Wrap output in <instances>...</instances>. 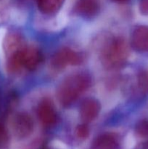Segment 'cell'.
<instances>
[{
	"mask_svg": "<svg viewBox=\"0 0 148 149\" xmlns=\"http://www.w3.org/2000/svg\"><path fill=\"white\" fill-rule=\"evenodd\" d=\"M91 85V78L86 73L72 74L61 82L57 90V97L64 107L72 104Z\"/></svg>",
	"mask_w": 148,
	"mask_h": 149,
	"instance_id": "1",
	"label": "cell"
},
{
	"mask_svg": "<svg viewBox=\"0 0 148 149\" xmlns=\"http://www.w3.org/2000/svg\"><path fill=\"white\" fill-rule=\"evenodd\" d=\"M6 58L7 71L10 74H15L23 68L28 71L35 70L41 63L43 55L38 48L25 45Z\"/></svg>",
	"mask_w": 148,
	"mask_h": 149,
	"instance_id": "2",
	"label": "cell"
},
{
	"mask_svg": "<svg viewBox=\"0 0 148 149\" xmlns=\"http://www.w3.org/2000/svg\"><path fill=\"white\" fill-rule=\"evenodd\" d=\"M128 55L129 49L124 39L113 38L103 47L101 52L102 63L107 68H118L126 62Z\"/></svg>",
	"mask_w": 148,
	"mask_h": 149,
	"instance_id": "3",
	"label": "cell"
},
{
	"mask_svg": "<svg viewBox=\"0 0 148 149\" xmlns=\"http://www.w3.org/2000/svg\"><path fill=\"white\" fill-rule=\"evenodd\" d=\"M83 62V57L76 51L69 47H63L52 56L51 63L54 68L62 69L68 65H77Z\"/></svg>",
	"mask_w": 148,
	"mask_h": 149,
	"instance_id": "4",
	"label": "cell"
},
{
	"mask_svg": "<svg viewBox=\"0 0 148 149\" xmlns=\"http://www.w3.org/2000/svg\"><path fill=\"white\" fill-rule=\"evenodd\" d=\"M34 127L33 119L27 113L20 112L15 115L12 120V129L15 137L24 139L32 133Z\"/></svg>",
	"mask_w": 148,
	"mask_h": 149,
	"instance_id": "5",
	"label": "cell"
},
{
	"mask_svg": "<svg viewBox=\"0 0 148 149\" xmlns=\"http://www.w3.org/2000/svg\"><path fill=\"white\" fill-rule=\"evenodd\" d=\"M37 116L41 123L45 127L53 126L57 119L55 107L52 102L48 99H44L39 104Z\"/></svg>",
	"mask_w": 148,
	"mask_h": 149,
	"instance_id": "6",
	"label": "cell"
},
{
	"mask_svg": "<svg viewBox=\"0 0 148 149\" xmlns=\"http://www.w3.org/2000/svg\"><path fill=\"white\" fill-rule=\"evenodd\" d=\"M101 110V105L99 100L93 97L85 99L80 106V116L85 123L91 122L96 119Z\"/></svg>",
	"mask_w": 148,
	"mask_h": 149,
	"instance_id": "7",
	"label": "cell"
},
{
	"mask_svg": "<svg viewBox=\"0 0 148 149\" xmlns=\"http://www.w3.org/2000/svg\"><path fill=\"white\" fill-rule=\"evenodd\" d=\"M131 47L139 52H148V26H139L133 31Z\"/></svg>",
	"mask_w": 148,
	"mask_h": 149,
	"instance_id": "8",
	"label": "cell"
},
{
	"mask_svg": "<svg viewBox=\"0 0 148 149\" xmlns=\"http://www.w3.org/2000/svg\"><path fill=\"white\" fill-rule=\"evenodd\" d=\"M74 11L84 18H91L98 14L100 4L97 0H78L74 6Z\"/></svg>",
	"mask_w": 148,
	"mask_h": 149,
	"instance_id": "9",
	"label": "cell"
},
{
	"mask_svg": "<svg viewBox=\"0 0 148 149\" xmlns=\"http://www.w3.org/2000/svg\"><path fill=\"white\" fill-rule=\"evenodd\" d=\"M24 46L25 44L23 38L16 32H10L4 38V50L6 56L11 55Z\"/></svg>",
	"mask_w": 148,
	"mask_h": 149,
	"instance_id": "10",
	"label": "cell"
},
{
	"mask_svg": "<svg viewBox=\"0 0 148 149\" xmlns=\"http://www.w3.org/2000/svg\"><path fill=\"white\" fill-rule=\"evenodd\" d=\"M118 140L115 135L104 133L97 137L93 142L91 149H119Z\"/></svg>",
	"mask_w": 148,
	"mask_h": 149,
	"instance_id": "11",
	"label": "cell"
},
{
	"mask_svg": "<svg viewBox=\"0 0 148 149\" xmlns=\"http://www.w3.org/2000/svg\"><path fill=\"white\" fill-rule=\"evenodd\" d=\"M65 0H37L38 8L44 15L56 13L63 4Z\"/></svg>",
	"mask_w": 148,
	"mask_h": 149,
	"instance_id": "12",
	"label": "cell"
},
{
	"mask_svg": "<svg viewBox=\"0 0 148 149\" xmlns=\"http://www.w3.org/2000/svg\"><path fill=\"white\" fill-rule=\"evenodd\" d=\"M10 145V135L5 125L0 122V149H8Z\"/></svg>",
	"mask_w": 148,
	"mask_h": 149,
	"instance_id": "13",
	"label": "cell"
},
{
	"mask_svg": "<svg viewBox=\"0 0 148 149\" xmlns=\"http://www.w3.org/2000/svg\"><path fill=\"white\" fill-rule=\"evenodd\" d=\"M134 131L137 136L148 139V119H142L138 122Z\"/></svg>",
	"mask_w": 148,
	"mask_h": 149,
	"instance_id": "14",
	"label": "cell"
},
{
	"mask_svg": "<svg viewBox=\"0 0 148 149\" xmlns=\"http://www.w3.org/2000/svg\"><path fill=\"white\" fill-rule=\"evenodd\" d=\"M75 134L80 139H86L88 138L89 135V129L86 123L80 125L77 127L75 129Z\"/></svg>",
	"mask_w": 148,
	"mask_h": 149,
	"instance_id": "15",
	"label": "cell"
},
{
	"mask_svg": "<svg viewBox=\"0 0 148 149\" xmlns=\"http://www.w3.org/2000/svg\"><path fill=\"white\" fill-rule=\"evenodd\" d=\"M139 12L143 15H148V0H139Z\"/></svg>",
	"mask_w": 148,
	"mask_h": 149,
	"instance_id": "16",
	"label": "cell"
},
{
	"mask_svg": "<svg viewBox=\"0 0 148 149\" xmlns=\"http://www.w3.org/2000/svg\"><path fill=\"white\" fill-rule=\"evenodd\" d=\"M133 149H148V141L138 144Z\"/></svg>",
	"mask_w": 148,
	"mask_h": 149,
	"instance_id": "17",
	"label": "cell"
},
{
	"mask_svg": "<svg viewBox=\"0 0 148 149\" xmlns=\"http://www.w3.org/2000/svg\"><path fill=\"white\" fill-rule=\"evenodd\" d=\"M111 1H114V2L116 3H125L126 1H128L129 0H111Z\"/></svg>",
	"mask_w": 148,
	"mask_h": 149,
	"instance_id": "18",
	"label": "cell"
}]
</instances>
